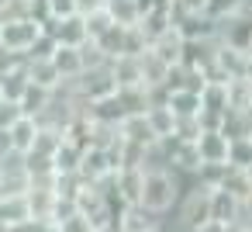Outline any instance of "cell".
I'll list each match as a JSON object with an SVG mask.
<instances>
[{
	"instance_id": "9",
	"label": "cell",
	"mask_w": 252,
	"mask_h": 232,
	"mask_svg": "<svg viewBox=\"0 0 252 232\" xmlns=\"http://www.w3.org/2000/svg\"><path fill=\"white\" fill-rule=\"evenodd\" d=\"M228 90H231V83L228 80H204V87L197 90V97H200V115H224L228 111Z\"/></svg>"
},
{
	"instance_id": "24",
	"label": "cell",
	"mask_w": 252,
	"mask_h": 232,
	"mask_svg": "<svg viewBox=\"0 0 252 232\" xmlns=\"http://www.w3.org/2000/svg\"><path fill=\"white\" fill-rule=\"evenodd\" d=\"M11 153H14V149H11V135H7L4 128H0V159H7Z\"/></svg>"
},
{
	"instance_id": "10",
	"label": "cell",
	"mask_w": 252,
	"mask_h": 232,
	"mask_svg": "<svg viewBox=\"0 0 252 232\" xmlns=\"http://www.w3.org/2000/svg\"><path fill=\"white\" fill-rule=\"evenodd\" d=\"M38 128H42V121L38 118H18L11 128H7V135H11V149L18 153V156H28L32 153V146H35V139H38Z\"/></svg>"
},
{
	"instance_id": "2",
	"label": "cell",
	"mask_w": 252,
	"mask_h": 232,
	"mask_svg": "<svg viewBox=\"0 0 252 232\" xmlns=\"http://www.w3.org/2000/svg\"><path fill=\"white\" fill-rule=\"evenodd\" d=\"M42 35V25L35 18H18V21H0V45L18 52V56H28V49L35 45V39Z\"/></svg>"
},
{
	"instance_id": "1",
	"label": "cell",
	"mask_w": 252,
	"mask_h": 232,
	"mask_svg": "<svg viewBox=\"0 0 252 232\" xmlns=\"http://www.w3.org/2000/svg\"><path fill=\"white\" fill-rule=\"evenodd\" d=\"M187 180L176 177L173 170L159 166V170H145V180H142V197H138V211L152 215V218H169L173 208L180 204V194H183Z\"/></svg>"
},
{
	"instance_id": "7",
	"label": "cell",
	"mask_w": 252,
	"mask_h": 232,
	"mask_svg": "<svg viewBox=\"0 0 252 232\" xmlns=\"http://www.w3.org/2000/svg\"><path fill=\"white\" fill-rule=\"evenodd\" d=\"M25 77H28L32 87H42L49 94H56L63 87V77H59L52 59H25Z\"/></svg>"
},
{
	"instance_id": "20",
	"label": "cell",
	"mask_w": 252,
	"mask_h": 232,
	"mask_svg": "<svg viewBox=\"0 0 252 232\" xmlns=\"http://www.w3.org/2000/svg\"><path fill=\"white\" fill-rule=\"evenodd\" d=\"M52 229H56V232H94V222L76 208V211H69V215L56 218V222H52Z\"/></svg>"
},
{
	"instance_id": "25",
	"label": "cell",
	"mask_w": 252,
	"mask_h": 232,
	"mask_svg": "<svg viewBox=\"0 0 252 232\" xmlns=\"http://www.w3.org/2000/svg\"><path fill=\"white\" fill-rule=\"evenodd\" d=\"M0 232H14V229H11V225H4V222H0Z\"/></svg>"
},
{
	"instance_id": "6",
	"label": "cell",
	"mask_w": 252,
	"mask_h": 232,
	"mask_svg": "<svg viewBox=\"0 0 252 232\" xmlns=\"http://www.w3.org/2000/svg\"><path fill=\"white\" fill-rule=\"evenodd\" d=\"M142 118H145V125H149V135H152L156 142H169V139L176 135V115L166 108V101H159V104H149Z\"/></svg>"
},
{
	"instance_id": "27",
	"label": "cell",
	"mask_w": 252,
	"mask_h": 232,
	"mask_svg": "<svg viewBox=\"0 0 252 232\" xmlns=\"http://www.w3.org/2000/svg\"><path fill=\"white\" fill-rule=\"evenodd\" d=\"M94 232H100V229H94Z\"/></svg>"
},
{
	"instance_id": "19",
	"label": "cell",
	"mask_w": 252,
	"mask_h": 232,
	"mask_svg": "<svg viewBox=\"0 0 252 232\" xmlns=\"http://www.w3.org/2000/svg\"><path fill=\"white\" fill-rule=\"evenodd\" d=\"M245 7V0H204V14L211 21H224L231 14H238Z\"/></svg>"
},
{
	"instance_id": "14",
	"label": "cell",
	"mask_w": 252,
	"mask_h": 232,
	"mask_svg": "<svg viewBox=\"0 0 252 232\" xmlns=\"http://www.w3.org/2000/svg\"><path fill=\"white\" fill-rule=\"evenodd\" d=\"M166 108L176 115V121L180 118H197L200 115V97H197V90H169Z\"/></svg>"
},
{
	"instance_id": "22",
	"label": "cell",
	"mask_w": 252,
	"mask_h": 232,
	"mask_svg": "<svg viewBox=\"0 0 252 232\" xmlns=\"http://www.w3.org/2000/svg\"><path fill=\"white\" fill-rule=\"evenodd\" d=\"M49 7V18H69V14H80V0H45Z\"/></svg>"
},
{
	"instance_id": "18",
	"label": "cell",
	"mask_w": 252,
	"mask_h": 232,
	"mask_svg": "<svg viewBox=\"0 0 252 232\" xmlns=\"http://www.w3.org/2000/svg\"><path fill=\"white\" fill-rule=\"evenodd\" d=\"M25 90H28L25 70H14V73H4V77H0V94H4V101H21Z\"/></svg>"
},
{
	"instance_id": "17",
	"label": "cell",
	"mask_w": 252,
	"mask_h": 232,
	"mask_svg": "<svg viewBox=\"0 0 252 232\" xmlns=\"http://www.w3.org/2000/svg\"><path fill=\"white\" fill-rule=\"evenodd\" d=\"M83 25H87V39H90V42H97L104 32H111V28H114V18H111V11H107V7H97V11H87V14H83Z\"/></svg>"
},
{
	"instance_id": "4",
	"label": "cell",
	"mask_w": 252,
	"mask_h": 232,
	"mask_svg": "<svg viewBox=\"0 0 252 232\" xmlns=\"http://www.w3.org/2000/svg\"><path fill=\"white\" fill-rule=\"evenodd\" d=\"M149 52H152L156 59H162L166 66H183V56H187V39H183V35H180V28L173 25L169 32H162L159 39H152Z\"/></svg>"
},
{
	"instance_id": "21",
	"label": "cell",
	"mask_w": 252,
	"mask_h": 232,
	"mask_svg": "<svg viewBox=\"0 0 252 232\" xmlns=\"http://www.w3.org/2000/svg\"><path fill=\"white\" fill-rule=\"evenodd\" d=\"M56 49H59V42H56L52 35H45V32H42V35L35 39V45L28 49V56H25V59H52V52H56Z\"/></svg>"
},
{
	"instance_id": "16",
	"label": "cell",
	"mask_w": 252,
	"mask_h": 232,
	"mask_svg": "<svg viewBox=\"0 0 252 232\" xmlns=\"http://www.w3.org/2000/svg\"><path fill=\"white\" fill-rule=\"evenodd\" d=\"M63 139H66V135H63V128H56V125H42V128H38V139H35V146H32V153H35V156H49V159H52V156L59 153Z\"/></svg>"
},
{
	"instance_id": "3",
	"label": "cell",
	"mask_w": 252,
	"mask_h": 232,
	"mask_svg": "<svg viewBox=\"0 0 252 232\" xmlns=\"http://www.w3.org/2000/svg\"><path fill=\"white\" fill-rule=\"evenodd\" d=\"M193 149H197L200 166H228V149H231V142H228L221 132H200V135L193 139Z\"/></svg>"
},
{
	"instance_id": "15",
	"label": "cell",
	"mask_w": 252,
	"mask_h": 232,
	"mask_svg": "<svg viewBox=\"0 0 252 232\" xmlns=\"http://www.w3.org/2000/svg\"><path fill=\"white\" fill-rule=\"evenodd\" d=\"M18 104H21V111H25L28 118H42V115L49 111V104H52V94L42 90V87H32V83H28V90H25V97H21Z\"/></svg>"
},
{
	"instance_id": "26",
	"label": "cell",
	"mask_w": 252,
	"mask_h": 232,
	"mask_svg": "<svg viewBox=\"0 0 252 232\" xmlns=\"http://www.w3.org/2000/svg\"><path fill=\"white\" fill-rule=\"evenodd\" d=\"M0 101H4V94H0Z\"/></svg>"
},
{
	"instance_id": "12",
	"label": "cell",
	"mask_w": 252,
	"mask_h": 232,
	"mask_svg": "<svg viewBox=\"0 0 252 232\" xmlns=\"http://www.w3.org/2000/svg\"><path fill=\"white\" fill-rule=\"evenodd\" d=\"M80 159H83V146L63 139L59 153L52 156V163H56V177H80Z\"/></svg>"
},
{
	"instance_id": "8",
	"label": "cell",
	"mask_w": 252,
	"mask_h": 232,
	"mask_svg": "<svg viewBox=\"0 0 252 232\" xmlns=\"http://www.w3.org/2000/svg\"><path fill=\"white\" fill-rule=\"evenodd\" d=\"M107 73L114 80L118 90H131V87H142V59L135 56H118L107 63Z\"/></svg>"
},
{
	"instance_id": "23",
	"label": "cell",
	"mask_w": 252,
	"mask_h": 232,
	"mask_svg": "<svg viewBox=\"0 0 252 232\" xmlns=\"http://www.w3.org/2000/svg\"><path fill=\"white\" fill-rule=\"evenodd\" d=\"M18 118H25V111H21V104L18 101H0V128H11Z\"/></svg>"
},
{
	"instance_id": "13",
	"label": "cell",
	"mask_w": 252,
	"mask_h": 232,
	"mask_svg": "<svg viewBox=\"0 0 252 232\" xmlns=\"http://www.w3.org/2000/svg\"><path fill=\"white\" fill-rule=\"evenodd\" d=\"M52 63H56V70H59L63 80H76L83 73V52L76 45H59L52 52Z\"/></svg>"
},
{
	"instance_id": "5",
	"label": "cell",
	"mask_w": 252,
	"mask_h": 232,
	"mask_svg": "<svg viewBox=\"0 0 252 232\" xmlns=\"http://www.w3.org/2000/svg\"><path fill=\"white\" fill-rule=\"evenodd\" d=\"M242 208H245V204H242L231 191H224V187H214V191H211V222L231 229V225L242 222Z\"/></svg>"
},
{
	"instance_id": "11",
	"label": "cell",
	"mask_w": 252,
	"mask_h": 232,
	"mask_svg": "<svg viewBox=\"0 0 252 232\" xmlns=\"http://www.w3.org/2000/svg\"><path fill=\"white\" fill-rule=\"evenodd\" d=\"M0 222L11 225V229H25V225H32L28 194H7V197H0Z\"/></svg>"
}]
</instances>
